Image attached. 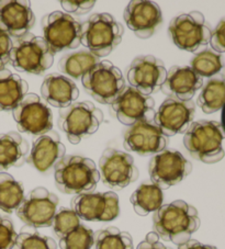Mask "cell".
Wrapping results in <instances>:
<instances>
[{
    "label": "cell",
    "mask_w": 225,
    "mask_h": 249,
    "mask_svg": "<svg viewBox=\"0 0 225 249\" xmlns=\"http://www.w3.org/2000/svg\"><path fill=\"white\" fill-rule=\"evenodd\" d=\"M41 93L46 104L59 109L75 104L79 97L77 85L68 77L56 72L45 77L41 86Z\"/></svg>",
    "instance_id": "cell-23"
},
{
    "label": "cell",
    "mask_w": 225,
    "mask_h": 249,
    "mask_svg": "<svg viewBox=\"0 0 225 249\" xmlns=\"http://www.w3.org/2000/svg\"><path fill=\"white\" fill-rule=\"evenodd\" d=\"M167 71L161 59L153 55H142L133 59L127 71L130 87L146 96L161 90L165 83Z\"/></svg>",
    "instance_id": "cell-15"
},
{
    "label": "cell",
    "mask_w": 225,
    "mask_h": 249,
    "mask_svg": "<svg viewBox=\"0 0 225 249\" xmlns=\"http://www.w3.org/2000/svg\"><path fill=\"white\" fill-rule=\"evenodd\" d=\"M99 62L100 58L94 56L89 51H79L64 56L59 61L58 67L65 75L78 79L83 78V76L87 74Z\"/></svg>",
    "instance_id": "cell-29"
},
{
    "label": "cell",
    "mask_w": 225,
    "mask_h": 249,
    "mask_svg": "<svg viewBox=\"0 0 225 249\" xmlns=\"http://www.w3.org/2000/svg\"><path fill=\"white\" fill-rule=\"evenodd\" d=\"M168 144V137L153 121H141L130 126L124 134V148L141 156L156 155Z\"/></svg>",
    "instance_id": "cell-18"
},
{
    "label": "cell",
    "mask_w": 225,
    "mask_h": 249,
    "mask_svg": "<svg viewBox=\"0 0 225 249\" xmlns=\"http://www.w3.org/2000/svg\"><path fill=\"white\" fill-rule=\"evenodd\" d=\"M63 9L67 14L74 15H86L87 12L93 9L94 6L96 5V1L89 0V1H72V0H62L60 1Z\"/></svg>",
    "instance_id": "cell-37"
},
{
    "label": "cell",
    "mask_w": 225,
    "mask_h": 249,
    "mask_svg": "<svg viewBox=\"0 0 225 249\" xmlns=\"http://www.w3.org/2000/svg\"><path fill=\"white\" fill-rule=\"evenodd\" d=\"M210 45L216 53H225V19L221 20L216 28L212 31Z\"/></svg>",
    "instance_id": "cell-36"
},
{
    "label": "cell",
    "mask_w": 225,
    "mask_h": 249,
    "mask_svg": "<svg viewBox=\"0 0 225 249\" xmlns=\"http://www.w3.org/2000/svg\"><path fill=\"white\" fill-rule=\"evenodd\" d=\"M11 249H57L55 240L38 233L32 227L22 229Z\"/></svg>",
    "instance_id": "cell-32"
},
{
    "label": "cell",
    "mask_w": 225,
    "mask_h": 249,
    "mask_svg": "<svg viewBox=\"0 0 225 249\" xmlns=\"http://www.w3.org/2000/svg\"><path fill=\"white\" fill-rule=\"evenodd\" d=\"M29 91L27 81L9 70L0 71V112L12 111Z\"/></svg>",
    "instance_id": "cell-25"
},
{
    "label": "cell",
    "mask_w": 225,
    "mask_h": 249,
    "mask_svg": "<svg viewBox=\"0 0 225 249\" xmlns=\"http://www.w3.org/2000/svg\"><path fill=\"white\" fill-rule=\"evenodd\" d=\"M154 106L152 97L128 86L111 105V108L119 122L131 126L141 121H153Z\"/></svg>",
    "instance_id": "cell-16"
},
{
    "label": "cell",
    "mask_w": 225,
    "mask_h": 249,
    "mask_svg": "<svg viewBox=\"0 0 225 249\" xmlns=\"http://www.w3.org/2000/svg\"><path fill=\"white\" fill-rule=\"evenodd\" d=\"M136 249H171L169 247H167L164 245L163 243L159 242V237L156 233H152L147 234L145 239L138 244V246Z\"/></svg>",
    "instance_id": "cell-39"
},
{
    "label": "cell",
    "mask_w": 225,
    "mask_h": 249,
    "mask_svg": "<svg viewBox=\"0 0 225 249\" xmlns=\"http://www.w3.org/2000/svg\"><path fill=\"white\" fill-rule=\"evenodd\" d=\"M168 32L175 45L187 52H197L209 44L211 28L201 12L191 11L171 20Z\"/></svg>",
    "instance_id": "cell-8"
},
{
    "label": "cell",
    "mask_w": 225,
    "mask_h": 249,
    "mask_svg": "<svg viewBox=\"0 0 225 249\" xmlns=\"http://www.w3.org/2000/svg\"><path fill=\"white\" fill-rule=\"evenodd\" d=\"M223 127L216 121L193 122L184 136V145L194 160L216 164L224 158Z\"/></svg>",
    "instance_id": "cell-3"
},
{
    "label": "cell",
    "mask_w": 225,
    "mask_h": 249,
    "mask_svg": "<svg viewBox=\"0 0 225 249\" xmlns=\"http://www.w3.org/2000/svg\"><path fill=\"white\" fill-rule=\"evenodd\" d=\"M103 120L102 111L92 102H75L60 109L58 126L72 144H78L85 137L96 133Z\"/></svg>",
    "instance_id": "cell-6"
},
{
    "label": "cell",
    "mask_w": 225,
    "mask_h": 249,
    "mask_svg": "<svg viewBox=\"0 0 225 249\" xmlns=\"http://www.w3.org/2000/svg\"><path fill=\"white\" fill-rule=\"evenodd\" d=\"M12 49V40L9 36L0 31V71L5 70L10 63V52Z\"/></svg>",
    "instance_id": "cell-38"
},
{
    "label": "cell",
    "mask_w": 225,
    "mask_h": 249,
    "mask_svg": "<svg viewBox=\"0 0 225 249\" xmlns=\"http://www.w3.org/2000/svg\"><path fill=\"white\" fill-rule=\"evenodd\" d=\"M197 104L206 114L223 109L225 105V77L223 75H215L203 85Z\"/></svg>",
    "instance_id": "cell-26"
},
{
    "label": "cell",
    "mask_w": 225,
    "mask_h": 249,
    "mask_svg": "<svg viewBox=\"0 0 225 249\" xmlns=\"http://www.w3.org/2000/svg\"><path fill=\"white\" fill-rule=\"evenodd\" d=\"M55 53L44 38L28 33L12 41L10 64L18 71L42 75L54 63Z\"/></svg>",
    "instance_id": "cell-5"
},
{
    "label": "cell",
    "mask_w": 225,
    "mask_h": 249,
    "mask_svg": "<svg viewBox=\"0 0 225 249\" xmlns=\"http://www.w3.org/2000/svg\"><path fill=\"white\" fill-rule=\"evenodd\" d=\"M200 224L198 210L183 200L163 204L153 215L154 233L177 246L191 239Z\"/></svg>",
    "instance_id": "cell-1"
},
{
    "label": "cell",
    "mask_w": 225,
    "mask_h": 249,
    "mask_svg": "<svg viewBox=\"0 0 225 249\" xmlns=\"http://www.w3.org/2000/svg\"><path fill=\"white\" fill-rule=\"evenodd\" d=\"M58 197L46 188L38 187L24 197L17 215L25 225L32 229L50 227L58 210Z\"/></svg>",
    "instance_id": "cell-11"
},
{
    "label": "cell",
    "mask_w": 225,
    "mask_h": 249,
    "mask_svg": "<svg viewBox=\"0 0 225 249\" xmlns=\"http://www.w3.org/2000/svg\"><path fill=\"white\" fill-rule=\"evenodd\" d=\"M65 152L58 133L52 130L33 142L27 161L40 173H47L65 156Z\"/></svg>",
    "instance_id": "cell-21"
},
{
    "label": "cell",
    "mask_w": 225,
    "mask_h": 249,
    "mask_svg": "<svg viewBox=\"0 0 225 249\" xmlns=\"http://www.w3.org/2000/svg\"><path fill=\"white\" fill-rule=\"evenodd\" d=\"M29 144L19 133L0 134V171L21 167L27 161Z\"/></svg>",
    "instance_id": "cell-24"
},
{
    "label": "cell",
    "mask_w": 225,
    "mask_h": 249,
    "mask_svg": "<svg viewBox=\"0 0 225 249\" xmlns=\"http://www.w3.org/2000/svg\"><path fill=\"white\" fill-rule=\"evenodd\" d=\"M86 91L102 105H112L123 90L125 80L118 67L109 61H100L81 78Z\"/></svg>",
    "instance_id": "cell-7"
},
{
    "label": "cell",
    "mask_w": 225,
    "mask_h": 249,
    "mask_svg": "<svg viewBox=\"0 0 225 249\" xmlns=\"http://www.w3.org/2000/svg\"><path fill=\"white\" fill-rule=\"evenodd\" d=\"M36 23V16L29 1H0V31L14 38L30 33Z\"/></svg>",
    "instance_id": "cell-20"
},
{
    "label": "cell",
    "mask_w": 225,
    "mask_h": 249,
    "mask_svg": "<svg viewBox=\"0 0 225 249\" xmlns=\"http://www.w3.org/2000/svg\"><path fill=\"white\" fill-rule=\"evenodd\" d=\"M196 105L191 100L181 101L167 98L155 112L153 122L165 136H174L186 133L193 123Z\"/></svg>",
    "instance_id": "cell-17"
},
{
    "label": "cell",
    "mask_w": 225,
    "mask_h": 249,
    "mask_svg": "<svg viewBox=\"0 0 225 249\" xmlns=\"http://www.w3.org/2000/svg\"><path fill=\"white\" fill-rule=\"evenodd\" d=\"M11 112L20 132L41 136L53 128V113L36 93H28Z\"/></svg>",
    "instance_id": "cell-10"
},
{
    "label": "cell",
    "mask_w": 225,
    "mask_h": 249,
    "mask_svg": "<svg viewBox=\"0 0 225 249\" xmlns=\"http://www.w3.org/2000/svg\"><path fill=\"white\" fill-rule=\"evenodd\" d=\"M164 202L163 190L154 183H142L131 196L134 211L141 216L156 212Z\"/></svg>",
    "instance_id": "cell-27"
},
{
    "label": "cell",
    "mask_w": 225,
    "mask_h": 249,
    "mask_svg": "<svg viewBox=\"0 0 225 249\" xmlns=\"http://www.w3.org/2000/svg\"><path fill=\"white\" fill-rule=\"evenodd\" d=\"M94 245V249H134L132 236L116 227L96 231Z\"/></svg>",
    "instance_id": "cell-30"
},
{
    "label": "cell",
    "mask_w": 225,
    "mask_h": 249,
    "mask_svg": "<svg viewBox=\"0 0 225 249\" xmlns=\"http://www.w3.org/2000/svg\"><path fill=\"white\" fill-rule=\"evenodd\" d=\"M192 171V165L183 154L174 149H164L154 155L149 165L152 183L168 189L183 181Z\"/></svg>",
    "instance_id": "cell-12"
},
{
    "label": "cell",
    "mask_w": 225,
    "mask_h": 249,
    "mask_svg": "<svg viewBox=\"0 0 225 249\" xmlns=\"http://www.w3.org/2000/svg\"><path fill=\"white\" fill-rule=\"evenodd\" d=\"M100 179L107 187L121 190L136 181L140 173L133 157L115 148H107L99 160Z\"/></svg>",
    "instance_id": "cell-13"
},
{
    "label": "cell",
    "mask_w": 225,
    "mask_h": 249,
    "mask_svg": "<svg viewBox=\"0 0 225 249\" xmlns=\"http://www.w3.org/2000/svg\"><path fill=\"white\" fill-rule=\"evenodd\" d=\"M203 87V79L189 66H172L167 71L166 80L161 90L172 99L190 101L199 89Z\"/></svg>",
    "instance_id": "cell-22"
},
{
    "label": "cell",
    "mask_w": 225,
    "mask_h": 249,
    "mask_svg": "<svg viewBox=\"0 0 225 249\" xmlns=\"http://www.w3.org/2000/svg\"><path fill=\"white\" fill-rule=\"evenodd\" d=\"M178 249H218V248L214 246H211V245L201 244L196 239H189L188 242L178 245Z\"/></svg>",
    "instance_id": "cell-40"
},
{
    "label": "cell",
    "mask_w": 225,
    "mask_h": 249,
    "mask_svg": "<svg viewBox=\"0 0 225 249\" xmlns=\"http://www.w3.org/2000/svg\"><path fill=\"white\" fill-rule=\"evenodd\" d=\"M43 38L56 54L81 44V24L66 12L54 11L42 19Z\"/></svg>",
    "instance_id": "cell-9"
},
{
    "label": "cell",
    "mask_w": 225,
    "mask_h": 249,
    "mask_svg": "<svg viewBox=\"0 0 225 249\" xmlns=\"http://www.w3.org/2000/svg\"><path fill=\"white\" fill-rule=\"evenodd\" d=\"M221 119H222V127H223V131L225 133V105L222 109V115H221Z\"/></svg>",
    "instance_id": "cell-41"
},
{
    "label": "cell",
    "mask_w": 225,
    "mask_h": 249,
    "mask_svg": "<svg viewBox=\"0 0 225 249\" xmlns=\"http://www.w3.org/2000/svg\"><path fill=\"white\" fill-rule=\"evenodd\" d=\"M123 18L128 28L143 40L152 36L163 22L162 10L157 3L142 0L129 2Z\"/></svg>",
    "instance_id": "cell-19"
},
{
    "label": "cell",
    "mask_w": 225,
    "mask_h": 249,
    "mask_svg": "<svg viewBox=\"0 0 225 249\" xmlns=\"http://www.w3.org/2000/svg\"><path fill=\"white\" fill-rule=\"evenodd\" d=\"M72 210L81 220L110 222L120 213L119 196L112 191L83 193L73 197Z\"/></svg>",
    "instance_id": "cell-14"
},
{
    "label": "cell",
    "mask_w": 225,
    "mask_h": 249,
    "mask_svg": "<svg viewBox=\"0 0 225 249\" xmlns=\"http://www.w3.org/2000/svg\"><path fill=\"white\" fill-rule=\"evenodd\" d=\"M94 244V231L81 224L59 239L60 249H92Z\"/></svg>",
    "instance_id": "cell-33"
},
{
    "label": "cell",
    "mask_w": 225,
    "mask_h": 249,
    "mask_svg": "<svg viewBox=\"0 0 225 249\" xmlns=\"http://www.w3.org/2000/svg\"><path fill=\"white\" fill-rule=\"evenodd\" d=\"M55 184L66 195L93 192L100 180L94 161L78 155H65L54 166Z\"/></svg>",
    "instance_id": "cell-2"
},
{
    "label": "cell",
    "mask_w": 225,
    "mask_h": 249,
    "mask_svg": "<svg viewBox=\"0 0 225 249\" xmlns=\"http://www.w3.org/2000/svg\"><path fill=\"white\" fill-rule=\"evenodd\" d=\"M22 184L8 173H0V211L11 214L18 211L24 201Z\"/></svg>",
    "instance_id": "cell-28"
},
{
    "label": "cell",
    "mask_w": 225,
    "mask_h": 249,
    "mask_svg": "<svg viewBox=\"0 0 225 249\" xmlns=\"http://www.w3.org/2000/svg\"><path fill=\"white\" fill-rule=\"evenodd\" d=\"M223 66V56L213 50L202 51L191 59V70L201 78L218 75Z\"/></svg>",
    "instance_id": "cell-31"
},
{
    "label": "cell",
    "mask_w": 225,
    "mask_h": 249,
    "mask_svg": "<svg viewBox=\"0 0 225 249\" xmlns=\"http://www.w3.org/2000/svg\"><path fill=\"white\" fill-rule=\"evenodd\" d=\"M80 225V218L72 209L59 208L53 220V230L55 235L60 239Z\"/></svg>",
    "instance_id": "cell-34"
},
{
    "label": "cell",
    "mask_w": 225,
    "mask_h": 249,
    "mask_svg": "<svg viewBox=\"0 0 225 249\" xmlns=\"http://www.w3.org/2000/svg\"><path fill=\"white\" fill-rule=\"evenodd\" d=\"M124 30L109 14H94L81 24V44L99 58L106 57L122 41Z\"/></svg>",
    "instance_id": "cell-4"
},
{
    "label": "cell",
    "mask_w": 225,
    "mask_h": 249,
    "mask_svg": "<svg viewBox=\"0 0 225 249\" xmlns=\"http://www.w3.org/2000/svg\"><path fill=\"white\" fill-rule=\"evenodd\" d=\"M17 236L16 230L9 218L0 216V249H11Z\"/></svg>",
    "instance_id": "cell-35"
}]
</instances>
